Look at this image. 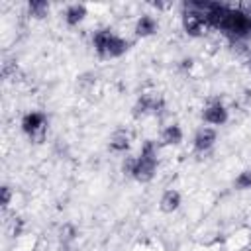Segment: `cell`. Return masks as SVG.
Listing matches in <instances>:
<instances>
[{"instance_id":"1","label":"cell","mask_w":251,"mask_h":251,"mask_svg":"<svg viewBox=\"0 0 251 251\" xmlns=\"http://www.w3.org/2000/svg\"><path fill=\"white\" fill-rule=\"evenodd\" d=\"M159 145L157 141L153 139H145L143 145H141V151L139 155L135 157V167H133V173H131V178H135L137 182L145 184V182H151L155 178V173H157V165H159Z\"/></svg>"},{"instance_id":"2","label":"cell","mask_w":251,"mask_h":251,"mask_svg":"<svg viewBox=\"0 0 251 251\" xmlns=\"http://www.w3.org/2000/svg\"><path fill=\"white\" fill-rule=\"evenodd\" d=\"M92 45L96 49V53L102 57V59H116V57H122L127 49H129V43L120 37L118 33L110 31V29H98L94 35H92Z\"/></svg>"},{"instance_id":"3","label":"cell","mask_w":251,"mask_h":251,"mask_svg":"<svg viewBox=\"0 0 251 251\" xmlns=\"http://www.w3.org/2000/svg\"><path fill=\"white\" fill-rule=\"evenodd\" d=\"M206 18H204V12H196L192 6H188V12L182 14V29L186 35L190 37H200L204 27H206Z\"/></svg>"},{"instance_id":"4","label":"cell","mask_w":251,"mask_h":251,"mask_svg":"<svg viewBox=\"0 0 251 251\" xmlns=\"http://www.w3.org/2000/svg\"><path fill=\"white\" fill-rule=\"evenodd\" d=\"M20 126H22V131L27 133L29 137H43L45 127H47V126H45V114L31 110V112L24 114Z\"/></svg>"},{"instance_id":"5","label":"cell","mask_w":251,"mask_h":251,"mask_svg":"<svg viewBox=\"0 0 251 251\" xmlns=\"http://www.w3.org/2000/svg\"><path fill=\"white\" fill-rule=\"evenodd\" d=\"M202 120H204L210 127H212V126H224V124H227V120H229V110H227L220 100H214V102H210V104L204 108Z\"/></svg>"},{"instance_id":"6","label":"cell","mask_w":251,"mask_h":251,"mask_svg":"<svg viewBox=\"0 0 251 251\" xmlns=\"http://www.w3.org/2000/svg\"><path fill=\"white\" fill-rule=\"evenodd\" d=\"M216 141H218V131H216L214 127H210V126H204V127H200V129L194 133L192 147H194V151H198V153H206V151H210V149L216 145Z\"/></svg>"},{"instance_id":"7","label":"cell","mask_w":251,"mask_h":251,"mask_svg":"<svg viewBox=\"0 0 251 251\" xmlns=\"http://www.w3.org/2000/svg\"><path fill=\"white\" fill-rule=\"evenodd\" d=\"M180 204H182V196H180V192L175 190V188L165 190V192L161 194V198H159V210H161L163 214H173V212H176V210L180 208Z\"/></svg>"},{"instance_id":"8","label":"cell","mask_w":251,"mask_h":251,"mask_svg":"<svg viewBox=\"0 0 251 251\" xmlns=\"http://www.w3.org/2000/svg\"><path fill=\"white\" fill-rule=\"evenodd\" d=\"M86 16H88V8L82 2H75V4H69L65 8V24L69 27H75V25L82 24Z\"/></svg>"},{"instance_id":"9","label":"cell","mask_w":251,"mask_h":251,"mask_svg":"<svg viewBox=\"0 0 251 251\" xmlns=\"http://www.w3.org/2000/svg\"><path fill=\"white\" fill-rule=\"evenodd\" d=\"M157 29H159V22L151 14L139 16L137 22H135V25H133V31H135L137 37H151V35L157 33Z\"/></svg>"},{"instance_id":"10","label":"cell","mask_w":251,"mask_h":251,"mask_svg":"<svg viewBox=\"0 0 251 251\" xmlns=\"http://www.w3.org/2000/svg\"><path fill=\"white\" fill-rule=\"evenodd\" d=\"M108 147L114 153H126L131 147V133L127 129H116L108 139Z\"/></svg>"},{"instance_id":"11","label":"cell","mask_w":251,"mask_h":251,"mask_svg":"<svg viewBox=\"0 0 251 251\" xmlns=\"http://www.w3.org/2000/svg\"><path fill=\"white\" fill-rule=\"evenodd\" d=\"M184 139V131L178 124H169L167 127H163L161 131V145H167V147H175V145H180Z\"/></svg>"},{"instance_id":"12","label":"cell","mask_w":251,"mask_h":251,"mask_svg":"<svg viewBox=\"0 0 251 251\" xmlns=\"http://www.w3.org/2000/svg\"><path fill=\"white\" fill-rule=\"evenodd\" d=\"M27 8H29V14L33 16V18H37V20H41V18H45L47 14H49V2H45V0H33V2H29L27 4Z\"/></svg>"},{"instance_id":"13","label":"cell","mask_w":251,"mask_h":251,"mask_svg":"<svg viewBox=\"0 0 251 251\" xmlns=\"http://www.w3.org/2000/svg\"><path fill=\"white\" fill-rule=\"evenodd\" d=\"M233 186L237 190H251V169H243L235 180H233Z\"/></svg>"},{"instance_id":"14","label":"cell","mask_w":251,"mask_h":251,"mask_svg":"<svg viewBox=\"0 0 251 251\" xmlns=\"http://www.w3.org/2000/svg\"><path fill=\"white\" fill-rule=\"evenodd\" d=\"M75 237H76V227H75L73 224H65V226L61 227V231H59L61 243H63V245H71V243L75 241Z\"/></svg>"},{"instance_id":"15","label":"cell","mask_w":251,"mask_h":251,"mask_svg":"<svg viewBox=\"0 0 251 251\" xmlns=\"http://www.w3.org/2000/svg\"><path fill=\"white\" fill-rule=\"evenodd\" d=\"M12 188L8 186V184H2V188H0V196H2V208H8L10 206V202H12Z\"/></svg>"},{"instance_id":"16","label":"cell","mask_w":251,"mask_h":251,"mask_svg":"<svg viewBox=\"0 0 251 251\" xmlns=\"http://www.w3.org/2000/svg\"><path fill=\"white\" fill-rule=\"evenodd\" d=\"M133 167H135V157H126V161L122 163V171H124V175L131 176V173H133Z\"/></svg>"},{"instance_id":"17","label":"cell","mask_w":251,"mask_h":251,"mask_svg":"<svg viewBox=\"0 0 251 251\" xmlns=\"http://www.w3.org/2000/svg\"><path fill=\"white\" fill-rule=\"evenodd\" d=\"M61 251H71V249H69V245H63V249H61Z\"/></svg>"}]
</instances>
